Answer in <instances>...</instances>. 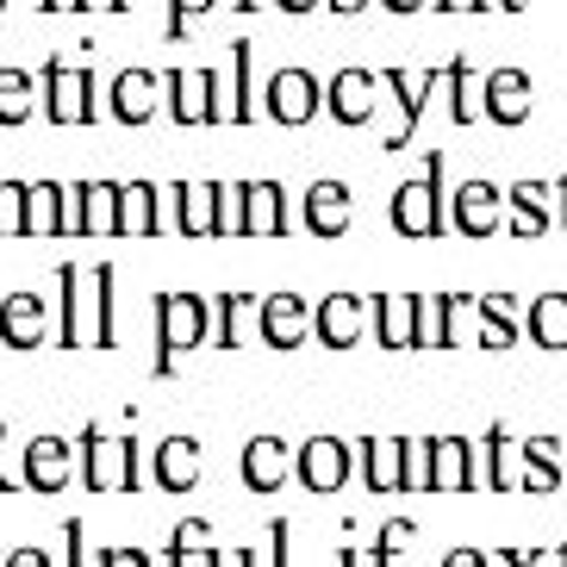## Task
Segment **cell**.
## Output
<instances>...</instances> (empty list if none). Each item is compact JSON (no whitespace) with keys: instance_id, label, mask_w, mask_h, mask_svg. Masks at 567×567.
I'll return each mask as SVG.
<instances>
[{"instance_id":"obj_1","label":"cell","mask_w":567,"mask_h":567,"mask_svg":"<svg viewBox=\"0 0 567 567\" xmlns=\"http://www.w3.org/2000/svg\"><path fill=\"white\" fill-rule=\"evenodd\" d=\"M56 343L63 350H113V262H63L56 268Z\"/></svg>"},{"instance_id":"obj_2","label":"cell","mask_w":567,"mask_h":567,"mask_svg":"<svg viewBox=\"0 0 567 567\" xmlns=\"http://www.w3.org/2000/svg\"><path fill=\"white\" fill-rule=\"evenodd\" d=\"M443 151L424 156V175L417 182H400L393 187V200H386V225L400 237H450V194H443Z\"/></svg>"},{"instance_id":"obj_3","label":"cell","mask_w":567,"mask_h":567,"mask_svg":"<svg viewBox=\"0 0 567 567\" xmlns=\"http://www.w3.org/2000/svg\"><path fill=\"white\" fill-rule=\"evenodd\" d=\"M82 486L87 493H137L144 486V443L132 436H106L101 424L82 431Z\"/></svg>"},{"instance_id":"obj_4","label":"cell","mask_w":567,"mask_h":567,"mask_svg":"<svg viewBox=\"0 0 567 567\" xmlns=\"http://www.w3.org/2000/svg\"><path fill=\"white\" fill-rule=\"evenodd\" d=\"M213 318L218 312H206L200 293H163V300H156V362H151L156 381H168L187 350H200L206 331H213Z\"/></svg>"},{"instance_id":"obj_5","label":"cell","mask_w":567,"mask_h":567,"mask_svg":"<svg viewBox=\"0 0 567 567\" xmlns=\"http://www.w3.org/2000/svg\"><path fill=\"white\" fill-rule=\"evenodd\" d=\"M38 113L51 125H94L101 101H94V69L87 63H44L38 69Z\"/></svg>"},{"instance_id":"obj_6","label":"cell","mask_w":567,"mask_h":567,"mask_svg":"<svg viewBox=\"0 0 567 567\" xmlns=\"http://www.w3.org/2000/svg\"><path fill=\"white\" fill-rule=\"evenodd\" d=\"M163 101L175 125H231V101L218 94V75L213 69H168L163 75Z\"/></svg>"},{"instance_id":"obj_7","label":"cell","mask_w":567,"mask_h":567,"mask_svg":"<svg viewBox=\"0 0 567 567\" xmlns=\"http://www.w3.org/2000/svg\"><path fill=\"white\" fill-rule=\"evenodd\" d=\"M262 113L275 125H312L324 113V82H318L312 69H275L268 94H262Z\"/></svg>"},{"instance_id":"obj_8","label":"cell","mask_w":567,"mask_h":567,"mask_svg":"<svg viewBox=\"0 0 567 567\" xmlns=\"http://www.w3.org/2000/svg\"><path fill=\"white\" fill-rule=\"evenodd\" d=\"M350 467H355V450L343 436H306L293 481H300L306 493H343V486H350Z\"/></svg>"},{"instance_id":"obj_9","label":"cell","mask_w":567,"mask_h":567,"mask_svg":"<svg viewBox=\"0 0 567 567\" xmlns=\"http://www.w3.org/2000/svg\"><path fill=\"white\" fill-rule=\"evenodd\" d=\"M381 69H337L331 82H324V113L337 118V125H368V118H374V94H381Z\"/></svg>"},{"instance_id":"obj_10","label":"cell","mask_w":567,"mask_h":567,"mask_svg":"<svg viewBox=\"0 0 567 567\" xmlns=\"http://www.w3.org/2000/svg\"><path fill=\"white\" fill-rule=\"evenodd\" d=\"M293 467H300V450H293V443H281V436H250L237 474H244L250 493H281V486L293 481Z\"/></svg>"},{"instance_id":"obj_11","label":"cell","mask_w":567,"mask_h":567,"mask_svg":"<svg viewBox=\"0 0 567 567\" xmlns=\"http://www.w3.org/2000/svg\"><path fill=\"white\" fill-rule=\"evenodd\" d=\"M350 218H355V194L343 182H331V175H324V182L306 187V200H300L306 237H324V244H331V237L350 231Z\"/></svg>"},{"instance_id":"obj_12","label":"cell","mask_w":567,"mask_h":567,"mask_svg":"<svg viewBox=\"0 0 567 567\" xmlns=\"http://www.w3.org/2000/svg\"><path fill=\"white\" fill-rule=\"evenodd\" d=\"M156 94H163V75H156V69H118L113 75V87H106V113L118 118V125H151L156 118Z\"/></svg>"},{"instance_id":"obj_13","label":"cell","mask_w":567,"mask_h":567,"mask_svg":"<svg viewBox=\"0 0 567 567\" xmlns=\"http://www.w3.org/2000/svg\"><path fill=\"white\" fill-rule=\"evenodd\" d=\"M381 82H386V94H393V101H400V113H405V125L386 137L381 151H405V144H412V132H417V118H424V101H431V94H443V69H424V75L381 69Z\"/></svg>"},{"instance_id":"obj_14","label":"cell","mask_w":567,"mask_h":567,"mask_svg":"<svg viewBox=\"0 0 567 567\" xmlns=\"http://www.w3.org/2000/svg\"><path fill=\"white\" fill-rule=\"evenodd\" d=\"M362 331H368V300H355V293H324L312 306V337L324 350H355Z\"/></svg>"},{"instance_id":"obj_15","label":"cell","mask_w":567,"mask_h":567,"mask_svg":"<svg viewBox=\"0 0 567 567\" xmlns=\"http://www.w3.org/2000/svg\"><path fill=\"white\" fill-rule=\"evenodd\" d=\"M175 231L182 237H218V213H225V182H175Z\"/></svg>"},{"instance_id":"obj_16","label":"cell","mask_w":567,"mask_h":567,"mask_svg":"<svg viewBox=\"0 0 567 567\" xmlns=\"http://www.w3.org/2000/svg\"><path fill=\"white\" fill-rule=\"evenodd\" d=\"M244 187V237H287L300 218L281 182H237Z\"/></svg>"},{"instance_id":"obj_17","label":"cell","mask_w":567,"mask_h":567,"mask_svg":"<svg viewBox=\"0 0 567 567\" xmlns=\"http://www.w3.org/2000/svg\"><path fill=\"white\" fill-rule=\"evenodd\" d=\"M75 455L82 450H69L63 436H32L25 443V462H19V474H25V493H63L69 474H75Z\"/></svg>"},{"instance_id":"obj_18","label":"cell","mask_w":567,"mask_h":567,"mask_svg":"<svg viewBox=\"0 0 567 567\" xmlns=\"http://www.w3.org/2000/svg\"><path fill=\"white\" fill-rule=\"evenodd\" d=\"M151 474H156L163 493H194L200 474H206V450L194 443V436H163V443L151 450Z\"/></svg>"},{"instance_id":"obj_19","label":"cell","mask_w":567,"mask_h":567,"mask_svg":"<svg viewBox=\"0 0 567 567\" xmlns=\"http://www.w3.org/2000/svg\"><path fill=\"white\" fill-rule=\"evenodd\" d=\"M499 213H505V194L493 182H462L450 194V225L462 237H493L499 231Z\"/></svg>"},{"instance_id":"obj_20","label":"cell","mask_w":567,"mask_h":567,"mask_svg":"<svg viewBox=\"0 0 567 567\" xmlns=\"http://www.w3.org/2000/svg\"><path fill=\"white\" fill-rule=\"evenodd\" d=\"M75 225L69 237H118V182H69Z\"/></svg>"},{"instance_id":"obj_21","label":"cell","mask_w":567,"mask_h":567,"mask_svg":"<svg viewBox=\"0 0 567 567\" xmlns=\"http://www.w3.org/2000/svg\"><path fill=\"white\" fill-rule=\"evenodd\" d=\"M481 113L493 118V125H505V132L524 125V118H530V75H524V69H493L481 82Z\"/></svg>"},{"instance_id":"obj_22","label":"cell","mask_w":567,"mask_h":567,"mask_svg":"<svg viewBox=\"0 0 567 567\" xmlns=\"http://www.w3.org/2000/svg\"><path fill=\"white\" fill-rule=\"evenodd\" d=\"M268 350H300L306 337H312V312H306L300 293H268L262 300V324H256Z\"/></svg>"},{"instance_id":"obj_23","label":"cell","mask_w":567,"mask_h":567,"mask_svg":"<svg viewBox=\"0 0 567 567\" xmlns=\"http://www.w3.org/2000/svg\"><path fill=\"white\" fill-rule=\"evenodd\" d=\"M44 337H51V312H44L38 293H7L0 300V343L7 350H38Z\"/></svg>"},{"instance_id":"obj_24","label":"cell","mask_w":567,"mask_h":567,"mask_svg":"<svg viewBox=\"0 0 567 567\" xmlns=\"http://www.w3.org/2000/svg\"><path fill=\"white\" fill-rule=\"evenodd\" d=\"M486 474L474 467V443L462 436H431V493H467L481 486Z\"/></svg>"},{"instance_id":"obj_25","label":"cell","mask_w":567,"mask_h":567,"mask_svg":"<svg viewBox=\"0 0 567 567\" xmlns=\"http://www.w3.org/2000/svg\"><path fill=\"white\" fill-rule=\"evenodd\" d=\"M75 225V194L63 182H32V200H25V237H69Z\"/></svg>"},{"instance_id":"obj_26","label":"cell","mask_w":567,"mask_h":567,"mask_svg":"<svg viewBox=\"0 0 567 567\" xmlns=\"http://www.w3.org/2000/svg\"><path fill=\"white\" fill-rule=\"evenodd\" d=\"M362 481L368 493H400L405 486V436H362Z\"/></svg>"},{"instance_id":"obj_27","label":"cell","mask_w":567,"mask_h":567,"mask_svg":"<svg viewBox=\"0 0 567 567\" xmlns=\"http://www.w3.org/2000/svg\"><path fill=\"white\" fill-rule=\"evenodd\" d=\"M163 200L168 194H156V182H118V237H156Z\"/></svg>"},{"instance_id":"obj_28","label":"cell","mask_w":567,"mask_h":567,"mask_svg":"<svg viewBox=\"0 0 567 567\" xmlns=\"http://www.w3.org/2000/svg\"><path fill=\"white\" fill-rule=\"evenodd\" d=\"M374 337L381 350H417V293H374Z\"/></svg>"},{"instance_id":"obj_29","label":"cell","mask_w":567,"mask_h":567,"mask_svg":"<svg viewBox=\"0 0 567 567\" xmlns=\"http://www.w3.org/2000/svg\"><path fill=\"white\" fill-rule=\"evenodd\" d=\"M213 343L218 350H244L250 343V331L262 324V300L256 293H225V300H213Z\"/></svg>"},{"instance_id":"obj_30","label":"cell","mask_w":567,"mask_h":567,"mask_svg":"<svg viewBox=\"0 0 567 567\" xmlns=\"http://www.w3.org/2000/svg\"><path fill=\"white\" fill-rule=\"evenodd\" d=\"M549 187L543 182H512L505 187V206H512V237H543L555 225V213H549Z\"/></svg>"},{"instance_id":"obj_31","label":"cell","mask_w":567,"mask_h":567,"mask_svg":"<svg viewBox=\"0 0 567 567\" xmlns=\"http://www.w3.org/2000/svg\"><path fill=\"white\" fill-rule=\"evenodd\" d=\"M462 293H417V350H450Z\"/></svg>"},{"instance_id":"obj_32","label":"cell","mask_w":567,"mask_h":567,"mask_svg":"<svg viewBox=\"0 0 567 567\" xmlns=\"http://www.w3.org/2000/svg\"><path fill=\"white\" fill-rule=\"evenodd\" d=\"M443 94H450V125H474L481 113V82H474V63L467 56H455V63H443Z\"/></svg>"},{"instance_id":"obj_33","label":"cell","mask_w":567,"mask_h":567,"mask_svg":"<svg viewBox=\"0 0 567 567\" xmlns=\"http://www.w3.org/2000/svg\"><path fill=\"white\" fill-rule=\"evenodd\" d=\"M38 113V75L32 69H0V125H7V132H19V125H25V118Z\"/></svg>"},{"instance_id":"obj_34","label":"cell","mask_w":567,"mask_h":567,"mask_svg":"<svg viewBox=\"0 0 567 567\" xmlns=\"http://www.w3.org/2000/svg\"><path fill=\"white\" fill-rule=\"evenodd\" d=\"M256 118V44L237 38L231 44V125H250Z\"/></svg>"},{"instance_id":"obj_35","label":"cell","mask_w":567,"mask_h":567,"mask_svg":"<svg viewBox=\"0 0 567 567\" xmlns=\"http://www.w3.org/2000/svg\"><path fill=\"white\" fill-rule=\"evenodd\" d=\"M481 350H512L517 343V312H512V293H481Z\"/></svg>"},{"instance_id":"obj_36","label":"cell","mask_w":567,"mask_h":567,"mask_svg":"<svg viewBox=\"0 0 567 567\" xmlns=\"http://www.w3.org/2000/svg\"><path fill=\"white\" fill-rule=\"evenodd\" d=\"M530 337H536V350H567V293L530 300Z\"/></svg>"},{"instance_id":"obj_37","label":"cell","mask_w":567,"mask_h":567,"mask_svg":"<svg viewBox=\"0 0 567 567\" xmlns=\"http://www.w3.org/2000/svg\"><path fill=\"white\" fill-rule=\"evenodd\" d=\"M555 481H561V467H555V443H549V436H530V443H524V486H530V493H549Z\"/></svg>"},{"instance_id":"obj_38","label":"cell","mask_w":567,"mask_h":567,"mask_svg":"<svg viewBox=\"0 0 567 567\" xmlns=\"http://www.w3.org/2000/svg\"><path fill=\"white\" fill-rule=\"evenodd\" d=\"M25 200L32 182H0V237H25Z\"/></svg>"},{"instance_id":"obj_39","label":"cell","mask_w":567,"mask_h":567,"mask_svg":"<svg viewBox=\"0 0 567 567\" xmlns=\"http://www.w3.org/2000/svg\"><path fill=\"white\" fill-rule=\"evenodd\" d=\"M213 7H218V0H168V25H163V38H168V44H182L187 25H194V19H206Z\"/></svg>"},{"instance_id":"obj_40","label":"cell","mask_w":567,"mask_h":567,"mask_svg":"<svg viewBox=\"0 0 567 567\" xmlns=\"http://www.w3.org/2000/svg\"><path fill=\"white\" fill-rule=\"evenodd\" d=\"M505 450H512V443H505V424H493V431H486V486H512V467H505Z\"/></svg>"},{"instance_id":"obj_41","label":"cell","mask_w":567,"mask_h":567,"mask_svg":"<svg viewBox=\"0 0 567 567\" xmlns=\"http://www.w3.org/2000/svg\"><path fill=\"white\" fill-rule=\"evenodd\" d=\"M63 567H101V555H87L82 517H69V524H63Z\"/></svg>"},{"instance_id":"obj_42","label":"cell","mask_w":567,"mask_h":567,"mask_svg":"<svg viewBox=\"0 0 567 567\" xmlns=\"http://www.w3.org/2000/svg\"><path fill=\"white\" fill-rule=\"evenodd\" d=\"M431 486V436L424 443H405V493Z\"/></svg>"},{"instance_id":"obj_43","label":"cell","mask_w":567,"mask_h":567,"mask_svg":"<svg viewBox=\"0 0 567 567\" xmlns=\"http://www.w3.org/2000/svg\"><path fill=\"white\" fill-rule=\"evenodd\" d=\"M262 567H293V524H268V555H262Z\"/></svg>"},{"instance_id":"obj_44","label":"cell","mask_w":567,"mask_h":567,"mask_svg":"<svg viewBox=\"0 0 567 567\" xmlns=\"http://www.w3.org/2000/svg\"><path fill=\"white\" fill-rule=\"evenodd\" d=\"M218 237H244V187L225 182V213H218Z\"/></svg>"},{"instance_id":"obj_45","label":"cell","mask_w":567,"mask_h":567,"mask_svg":"<svg viewBox=\"0 0 567 567\" xmlns=\"http://www.w3.org/2000/svg\"><path fill=\"white\" fill-rule=\"evenodd\" d=\"M417 536V524L412 517H393V524H381V536H374V549H386V555H400L405 543Z\"/></svg>"},{"instance_id":"obj_46","label":"cell","mask_w":567,"mask_h":567,"mask_svg":"<svg viewBox=\"0 0 567 567\" xmlns=\"http://www.w3.org/2000/svg\"><path fill=\"white\" fill-rule=\"evenodd\" d=\"M337 567H393L386 549H337Z\"/></svg>"},{"instance_id":"obj_47","label":"cell","mask_w":567,"mask_h":567,"mask_svg":"<svg viewBox=\"0 0 567 567\" xmlns=\"http://www.w3.org/2000/svg\"><path fill=\"white\" fill-rule=\"evenodd\" d=\"M505 567H567V549H549V555H517V549H505Z\"/></svg>"},{"instance_id":"obj_48","label":"cell","mask_w":567,"mask_h":567,"mask_svg":"<svg viewBox=\"0 0 567 567\" xmlns=\"http://www.w3.org/2000/svg\"><path fill=\"white\" fill-rule=\"evenodd\" d=\"M101 567H156L144 549H101Z\"/></svg>"},{"instance_id":"obj_49","label":"cell","mask_w":567,"mask_h":567,"mask_svg":"<svg viewBox=\"0 0 567 567\" xmlns=\"http://www.w3.org/2000/svg\"><path fill=\"white\" fill-rule=\"evenodd\" d=\"M168 567H213V549H168Z\"/></svg>"},{"instance_id":"obj_50","label":"cell","mask_w":567,"mask_h":567,"mask_svg":"<svg viewBox=\"0 0 567 567\" xmlns=\"http://www.w3.org/2000/svg\"><path fill=\"white\" fill-rule=\"evenodd\" d=\"M213 567H256V549H213Z\"/></svg>"},{"instance_id":"obj_51","label":"cell","mask_w":567,"mask_h":567,"mask_svg":"<svg viewBox=\"0 0 567 567\" xmlns=\"http://www.w3.org/2000/svg\"><path fill=\"white\" fill-rule=\"evenodd\" d=\"M436 13H486V7H493V0H431Z\"/></svg>"},{"instance_id":"obj_52","label":"cell","mask_w":567,"mask_h":567,"mask_svg":"<svg viewBox=\"0 0 567 567\" xmlns=\"http://www.w3.org/2000/svg\"><path fill=\"white\" fill-rule=\"evenodd\" d=\"M7 567H56V561L44 549H13V555H7Z\"/></svg>"},{"instance_id":"obj_53","label":"cell","mask_w":567,"mask_h":567,"mask_svg":"<svg viewBox=\"0 0 567 567\" xmlns=\"http://www.w3.org/2000/svg\"><path fill=\"white\" fill-rule=\"evenodd\" d=\"M443 567H486V555H481V549H455Z\"/></svg>"},{"instance_id":"obj_54","label":"cell","mask_w":567,"mask_h":567,"mask_svg":"<svg viewBox=\"0 0 567 567\" xmlns=\"http://www.w3.org/2000/svg\"><path fill=\"white\" fill-rule=\"evenodd\" d=\"M0 431H7V424H0ZM19 486H25V474H13V467L0 462V493H19Z\"/></svg>"},{"instance_id":"obj_55","label":"cell","mask_w":567,"mask_h":567,"mask_svg":"<svg viewBox=\"0 0 567 567\" xmlns=\"http://www.w3.org/2000/svg\"><path fill=\"white\" fill-rule=\"evenodd\" d=\"M268 7H281V13H312V7H324V0H268Z\"/></svg>"},{"instance_id":"obj_56","label":"cell","mask_w":567,"mask_h":567,"mask_svg":"<svg viewBox=\"0 0 567 567\" xmlns=\"http://www.w3.org/2000/svg\"><path fill=\"white\" fill-rule=\"evenodd\" d=\"M381 7H386V13H400V19H405V13H417V7H431V0H381Z\"/></svg>"},{"instance_id":"obj_57","label":"cell","mask_w":567,"mask_h":567,"mask_svg":"<svg viewBox=\"0 0 567 567\" xmlns=\"http://www.w3.org/2000/svg\"><path fill=\"white\" fill-rule=\"evenodd\" d=\"M331 13H362V7H374V0H324Z\"/></svg>"},{"instance_id":"obj_58","label":"cell","mask_w":567,"mask_h":567,"mask_svg":"<svg viewBox=\"0 0 567 567\" xmlns=\"http://www.w3.org/2000/svg\"><path fill=\"white\" fill-rule=\"evenodd\" d=\"M555 200H561V231H567V168H561V182H555Z\"/></svg>"},{"instance_id":"obj_59","label":"cell","mask_w":567,"mask_h":567,"mask_svg":"<svg viewBox=\"0 0 567 567\" xmlns=\"http://www.w3.org/2000/svg\"><path fill=\"white\" fill-rule=\"evenodd\" d=\"M38 13H69V0H38Z\"/></svg>"},{"instance_id":"obj_60","label":"cell","mask_w":567,"mask_h":567,"mask_svg":"<svg viewBox=\"0 0 567 567\" xmlns=\"http://www.w3.org/2000/svg\"><path fill=\"white\" fill-rule=\"evenodd\" d=\"M87 7H101V0H69V13H87Z\"/></svg>"},{"instance_id":"obj_61","label":"cell","mask_w":567,"mask_h":567,"mask_svg":"<svg viewBox=\"0 0 567 567\" xmlns=\"http://www.w3.org/2000/svg\"><path fill=\"white\" fill-rule=\"evenodd\" d=\"M231 7H237V13H256V7H262V0H231Z\"/></svg>"},{"instance_id":"obj_62","label":"cell","mask_w":567,"mask_h":567,"mask_svg":"<svg viewBox=\"0 0 567 567\" xmlns=\"http://www.w3.org/2000/svg\"><path fill=\"white\" fill-rule=\"evenodd\" d=\"M125 7H132V0H106V13H125Z\"/></svg>"},{"instance_id":"obj_63","label":"cell","mask_w":567,"mask_h":567,"mask_svg":"<svg viewBox=\"0 0 567 567\" xmlns=\"http://www.w3.org/2000/svg\"><path fill=\"white\" fill-rule=\"evenodd\" d=\"M493 7H505V13H517V7H524V0H493Z\"/></svg>"},{"instance_id":"obj_64","label":"cell","mask_w":567,"mask_h":567,"mask_svg":"<svg viewBox=\"0 0 567 567\" xmlns=\"http://www.w3.org/2000/svg\"><path fill=\"white\" fill-rule=\"evenodd\" d=\"M0 13H7V0H0Z\"/></svg>"}]
</instances>
